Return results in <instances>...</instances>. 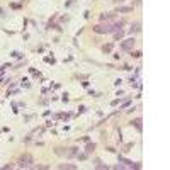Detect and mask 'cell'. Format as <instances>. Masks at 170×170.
<instances>
[{
  "instance_id": "cell-1",
  "label": "cell",
  "mask_w": 170,
  "mask_h": 170,
  "mask_svg": "<svg viewBox=\"0 0 170 170\" xmlns=\"http://www.w3.org/2000/svg\"><path fill=\"white\" fill-rule=\"evenodd\" d=\"M32 162H34V160H32L31 155H22L21 160H19V167H21V169H29Z\"/></svg>"
},
{
  "instance_id": "cell-2",
  "label": "cell",
  "mask_w": 170,
  "mask_h": 170,
  "mask_svg": "<svg viewBox=\"0 0 170 170\" xmlns=\"http://www.w3.org/2000/svg\"><path fill=\"white\" fill-rule=\"evenodd\" d=\"M94 31L97 32V34H109L111 32V24H97L95 27H94Z\"/></svg>"
},
{
  "instance_id": "cell-3",
  "label": "cell",
  "mask_w": 170,
  "mask_h": 170,
  "mask_svg": "<svg viewBox=\"0 0 170 170\" xmlns=\"http://www.w3.org/2000/svg\"><path fill=\"white\" fill-rule=\"evenodd\" d=\"M133 44H134V39L129 37V39H126V41L121 42V48L124 49V51H129V49H133Z\"/></svg>"
},
{
  "instance_id": "cell-4",
  "label": "cell",
  "mask_w": 170,
  "mask_h": 170,
  "mask_svg": "<svg viewBox=\"0 0 170 170\" xmlns=\"http://www.w3.org/2000/svg\"><path fill=\"white\" fill-rule=\"evenodd\" d=\"M58 169H61V170H63V169H66V170H75L77 167H75V165H70V163H61Z\"/></svg>"
},
{
  "instance_id": "cell-5",
  "label": "cell",
  "mask_w": 170,
  "mask_h": 170,
  "mask_svg": "<svg viewBox=\"0 0 170 170\" xmlns=\"http://www.w3.org/2000/svg\"><path fill=\"white\" fill-rule=\"evenodd\" d=\"M66 155L68 157H75L77 155V148H70V151H66Z\"/></svg>"
},
{
  "instance_id": "cell-6",
  "label": "cell",
  "mask_w": 170,
  "mask_h": 170,
  "mask_svg": "<svg viewBox=\"0 0 170 170\" xmlns=\"http://www.w3.org/2000/svg\"><path fill=\"white\" fill-rule=\"evenodd\" d=\"M134 126H136L139 131H141V119H134Z\"/></svg>"
},
{
  "instance_id": "cell-7",
  "label": "cell",
  "mask_w": 170,
  "mask_h": 170,
  "mask_svg": "<svg viewBox=\"0 0 170 170\" xmlns=\"http://www.w3.org/2000/svg\"><path fill=\"white\" fill-rule=\"evenodd\" d=\"M119 12H131V7H122V9H119Z\"/></svg>"
},
{
  "instance_id": "cell-8",
  "label": "cell",
  "mask_w": 170,
  "mask_h": 170,
  "mask_svg": "<svg viewBox=\"0 0 170 170\" xmlns=\"http://www.w3.org/2000/svg\"><path fill=\"white\" fill-rule=\"evenodd\" d=\"M133 31H134V32H136V31H139V24H134V26L131 27V32H133Z\"/></svg>"
},
{
  "instance_id": "cell-9",
  "label": "cell",
  "mask_w": 170,
  "mask_h": 170,
  "mask_svg": "<svg viewBox=\"0 0 170 170\" xmlns=\"http://www.w3.org/2000/svg\"><path fill=\"white\" fill-rule=\"evenodd\" d=\"M94 148H95V145H89V146H87V153H90Z\"/></svg>"
},
{
  "instance_id": "cell-10",
  "label": "cell",
  "mask_w": 170,
  "mask_h": 170,
  "mask_svg": "<svg viewBox=\"0 0 170 170\" xmlns=\"http://www.w3.org/2000/svg\"><path fill=\"white\" fill-rule=\"evenodd\" d=\"M111 48H112L111 44H107V46H104V51H106V53H109V51H111Z\"/></svg>"
}]
</instances>
